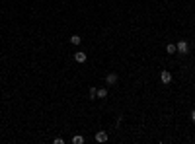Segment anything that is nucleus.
<instances>
[{
    "label": "nucleus",
    "mask_w": 195,
    "mask_h": 144,
    "mask_svg": "<svg viewBox=\"0 0 195 144\" xmlns=\"http://www.w3.org/2000/svg\"><path fill=\"white\" fill-rule=\"evenodd\" d=\"M176 49H178V55H187L189 53V43L181 39V41L176 43Z\"/></svg>",
    "instance_id": "nucleus-1"
},
{
    "label": "nucleus",
    "mask_w": 195,
    "mask_h": 144,
    "mask_svg": "<svg viewBox=\"0 0 195 144\" xmlns=\"http://www.w3.org/2000/svg\"><path fill=\"white\" fill-rule=\"evenodd\" d=\"M160 82L162 84H172V72H170V70H162V72H160Z\"/></svg>",
    "instance_id": "nucleus-2"
},
{
    "label": "nucleus",
    "mask_w": 195,
    "mask_h": 144,
    "mask_svg": "<svg viewBox=\"0 0 195 144\" xmlns=\"http://www.w3.org/2000/svg\"><path fill=\"white\" fill-rule=\"evenodd\" d=\"M107 138H109V135L106 130H98L96 132V142H107Z\"/></svg>",
    "instance_id": "nucleus-3"
},
{
    "label": "nucleus",
    "mask_w": 195,
    "mask_h": 144,
    "mask_svg": "<svg viewBox=\"0 0 195 144\" xmlns=\"http://www.w3.org/2000/svg\"><path fill=\"white\" fill-rule=\"evenodd\" d=\"M117 80H119V78H117V74H115V72H109V74L106 76L107 86H115V84H117Z\"/></svg>",
    "instance_id": "nucleus-4"
},
{
    "label": "nucleus",
    "mask_w": 195,
    "mask_h": 144,
    "mask_svg": "<svg viewBox=\"0 0 195 144\" xmlns=\"http://www.w3.org/2000/svg\"><path fill=\"white\" fill-rule=\"evenodd\" d=\"M86 59H88V55H86V53H82V51L74 53V61H76V62H86Z\"/></svg>",
    "instance_id": "nucleus-5"
},
{
    "label": "nucleus",
    "mask_w": 195,
    "mask_h": 144,
    "mask_svg": "<svg viewBox=\"0 0 195 144\" xmlns=\"http://www.w3.org/2000/svg\"><path fill=\"white\" fill-rule=\"evenodd\" d=\"M166 53H168V55H176V53H178L176 45H174V43H168V45H166Z\"/></svg>",
    "instance_id": "nucleus-6"
},
{
    "label": "nucleus",
    "mask_w": 195,
    "mask_h": 144,
    "mask_svg": "<svg viewBox=\"0 0 195 144\" xmlns=\"http://www.w3.org/2000/svg\"><path fill=\"white\" fill-rule=\"evenodd\" d=\"M96 98H100V99L107 98V90H106V88H98V92H96Z\"/></svg>",
    "instance_id": "nucleus-7"
},
{
    "label": "nucleus",
    "mask_w": 195,
    "mask_h": 144,
    "mask_svg": "<svg viewBox=\"0 0 195 144\" xmlns=\"http://www.w3.org/2000/svg\"><path fill=\"white\" fill-rule=\"evenodd\" d=\"M72 144H84V136L82 135H74L72 136Z\"/></svg>",
    "instance_id": "nucleus-8"
},
{
    "label": "nucleus",
    "mask_w": 195,
    "mask_h": 144,
    "mask_svg": "<svg viewBox=\"0 0 195 144\" xmlns=\"http://www.w3.org/2000/svg\"><path fill=\"white\" fill-rule=\"evenodd\" d=\"M70 43H72V45H80V43H82V37H80V35H72V37H70Z\"/></svg>",
    "instance_id": "nucleus-9"
},
{
    "label": "nucleus",
    "mask_w": 195,
    "mask_h": 144,
    "mask_svg": "<svg viewBox=\"0 0 195 144\" xmlns=\"http://www.w3.org/2000/svg\"><path fill=\"white\" fill-rule=\"evenodd\" d=\"M96 92L98 88H90V99H96Z\"/></svg>",
    "instance_id": "nucleus-10"
},
{
    "label": "nucleus",
    "mask_w": 195,
    "mask_h": 144,
    "mask_svg": "<svg viewBox=\"0 0 195 144\" xmlns=\"http://www.w3.org/2000/svg\"><path fill=\"white\" fill-rule=\"evenodd\" d=\"M191 121L195 123V109H191Z\"/></svg>",
    "instance_id": "nucleus-11"
}]
</instances>
